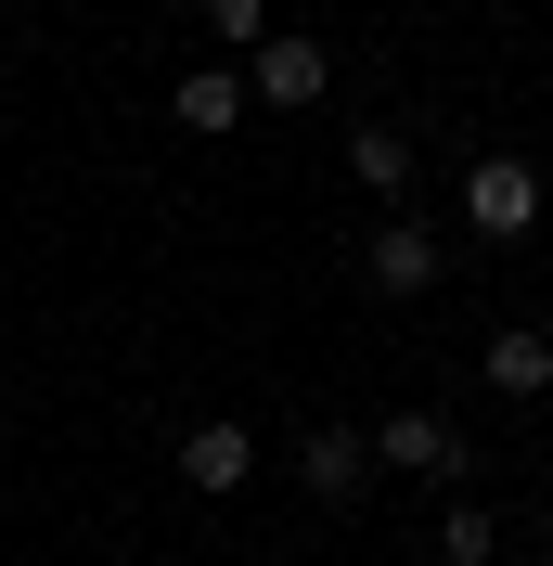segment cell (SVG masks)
I'll list each match as a JSON object with an SVG mask.
<instances>
[{
  "label": "cell",
  "instance_id": "1",
  "mask_svg": "<svg viewBox=\"0 0 553 566\" xmlns=\"http://www.w3.org/2000/svg\"><path fill=\"white\" fill-rule=\"evenodd\" d=\"M463 219H477V232H528V219H541V168H528V155H477V168H463Z\"/></svg>",
  "mask_w": 553,
  "mask_h": 566
},
{
  "label": "cell",
  "instance_id": "2",
  "mask_svg": "<svg viewBox=\"0 0 553 566\" xmlns=\"http://www.w3.org/2000/svg\"><path fill=\"white\" fill-rule=\"evenodd\" d=\"M374 463H386V476H438V490H450V476H463L477 451H463L438 412H386V424H374Z\"/></svg>",
  "mask_w": 553,
  "mask_h": 566
},
{
  "label": "cell",
  "instance_id": "3",
  "mask_svg": "<svg viewBox=\"0 0 553 566\" xmlns=\"http://www.w3.org/2000/svg\"><path fill=\"white\" fill-rule=\"evenodd\" d=\"M438 271H450V232H438V219H413V207H399V219L374 232V283H386V296H425Z\"/></svg>",
  "mask_w": 553,
  "mask_h": 566
},
{
  "label": "cell",
  "instance_id": "4",
  "mask_svg": "<svg viewBox=\"0 0 553 566\" xmlns=\"http://www.w3.org/2000/svg\"><path fill=\"white\" fill-rule=\"evenodd\" d=\"M244 77H258V104L296 116V104H322V91H335V52H322V39H258V65H244Z\"/></svg>",
  "mask_w": 553,
  "mask_h": 566
},
{
  "label": "cell",
  "instance_id": "5",
  "mask_svg": "<svg viewBox=\"0 0 553 566\" xmlns=\"http://www.w3.org/2000/svg\"><path fill=\"white\" fill-rule=\"evenodd\" d=\"M296 476H310V502H361V490H374V438L310 424V438H296Z\"/></svg>",
  "mask_w": 553,
  "mask_h": 566
},
{
  "label": "cell",
  "instance_id": "6",
  "mask_svg": "<svg viewBox=\"0 0 553 566\" xmlns=\"http://www.w3.org/2000/svg\"><path fill=\"white\" fill-rule=\"evenodd\" d=\"M180 476H194L207 502H232L244 476H258V438H244L232 412H219V424H194V438H180Z\"/></svg>",
  "mask_w": 553,
  "mask_h": 566
},
{
  "label": "cell",
  "instance_id": "7",
  "mask_svg": "<svg viewBox=\"0 0 553 566\" xmlns=\"http://www.w3.org/2000/svg\"><path fill=\"white\" fill-rule=\"evenodd\" d=\"M489 387H502V399H541V387H553V335L502 322V335H489Z\"/></svg>",
  "mask_w": 553,
  "mask_h": 566
},
{
  "label": "cell",
  "instance_id": "8",
  "mask_svg": "<svg viewBox=\"0 0 553 566\" xmlns=\"http://www.w3.org/2000/svg\"><path fill=\"white\" fill-rule=\"evenodd\" d=\"M180 129H207V142L244 129V77L232 65H194V77H180Z\"/></svg>",
  "mask_w": 553,
  "mask_h": 566
},
{
  "label": "cell",
  "instance_id": "9",
  "mask_svg": "<svg viewBox=\"0 0 553 566\" xmlns=\"http://www.w3.org/2000/svg\"><path fill=\"white\" fill-rule=\"evenodd\" d=\"M347 168L374 180V193H413V142L399 129H347Z\"/></svg>",
  "mask_w": 553,
  "mask_h": 566
},
{
  "label": "cell",
  "instance_id": "10",
  "mask_svg": "<svg viewBox=\"0 0 553 566\" xmlns=\"http://www.w3.org/2000/svg\"><path fill=\"white\" fill-rule=\"evenodd\" d=\"M438 554H450V566H489V554H502V528H489L477 502H450V515H438Z\"/></svg>",
  "mask_w": 553,
  "mask_h": 566
},
{
  "label": "cell",
  "instance_id": "11",
  "mask_svg": "<svg viewBox=\"0 0 553 566\" xmlns=\"http://www.w3.org/2000/svg\"><path fill=\"white\" fill-rule=\"evenodd\" d=\"M207 27H219V39H244V52H258V39H271V0H207Z\"/></svg>",
  "mask_w": 553,
  "mask_h": 566
}]
</instances>
